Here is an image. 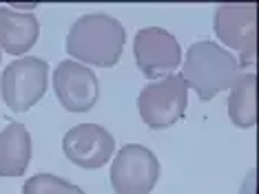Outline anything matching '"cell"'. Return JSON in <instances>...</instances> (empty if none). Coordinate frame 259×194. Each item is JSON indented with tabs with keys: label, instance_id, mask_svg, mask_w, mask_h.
<instances>
[{
	"label": "cell",
	"instance_id": "1",
	"mask_svg": "<svg viewBox=\"0 0 259 194\" xmlns=\"http://www.w3.org/2000/svg\"><path fill=\"white\" fill-rule=\"evenodd\" d=\"M126 31L109 14H87L73 22L67 33V53L84 67L113 69L122 57Z\"/></svg>",
	"mask_w": 259,
	"mask_h": 194
},
{
	"label": "cell",
	"instance_id": "2",
	"mask_svg": "<svg viewBox=\"0 0 259 194\" xmlns=\"http://www.w3.org/2000/svg\"><path fill=\"white\" fill-rule=\"evenodd\" d=\"M239 71L237 57L231 51L210 40H199L188 46L180 75L186 88L191 86L202 102H210L217 93L237 82Z\"/></svg>",
	"mask_w": 259,
	"mask_h": 194
},
{
	"label": "cell",
	"instance_id": "3",
	"mask_svg": "<svg viewBox=\"0 0 259 194\" xmlns=\"http://www.w3.org/2000/svg\"><path fill=\"white\" fill-rule=\"evenodd\" d=\"M49 86V64L42 57H20L3 71L0 95L14 113H27L45 97Z\"/></svg>",
	"mask_w": 259,
	"mask_h": 194
},
{
	"label": "cell",
	"instance_id": "4",
	"mask_svg": "<svg viewBox=\"0 0 259 194\" xmlns=\"http://www.w3.org/2000/svg\"><path fill=\"white\" fill-rule=\"evenodd\" d=\"M188 106V88L182 75L155 80L140 91L138 110L142 121L153 131H166L178 123L186 113Z\"/></svg>",
	"mask_w": 259,
	"mask_h": 194
},
{
	"label": "cell",
	"instance_id": "5",
	"mask_svg": "<svg viewBox=\"0 0 259 194\" xmlns=\"http://www.w3.org/2000/svg\"><path fill=\"white\" fill-rule=\"evenodd\" d=\"M109 176L115 194H151L160 179V161L146 146L126 144L117 150Z\"/></svg>",
	"mask_w": 259,
	"mask_h": 194
},
{
	"label": "cell",
	"instance_id": "6",
	"mask_svg": "<svg viewBox=\"0 0 259 194\" xmlns=\"http://www.w3.org/2000/svg\"><path fill=\"white\" fill-rule=\"evenodd\" d=\"M135 64L149 80H162L182 64V46L170 31L162 27H144L135 33Z\"/></svg>",
	"mask_w": 259,
	"mask_h": 194
},
{
	"label": "cell",
	"instance_id": "7",
	"mask_svg": "<svg viewBox=\"0 0 259 194\" xmlns=\"http://www.w3.org/2000/svg\"><path fill=\"white\" fill-rule=\"evenodd\" d=\"M257 7L255 5H220L213 16V29L226 46L239 51V69L255 62L257 42Z\"/></svg>",
	"mask_w": 259,
	"mask_h": 194
},
{
	"label": "cell",
	"instance_id": "8",
	"mask_svg": "<svg viewBox=\"0 0 259 194\" xmlns=\"http://www.w3.org/2000/svg\"><path fill=\"white\" fill-rule=\"evenodd\" d=\"M54 91L60 106L69 113H89L100 97L96 73L73 60H64L56 67Z\"/></svg>",
	"mask_w": 259,
	"mask_h": 194
},
{
	"label": "cell",
	"instance_id": "9",
	"mask_svg": "<svg viewBox=\"0 0 259 194\" xmlns=\"http://www.w3.org/2000/svg\"><path fill=\"white\" fill-rule=\"evenodd\" d=\"M62 152L73 166L98 170L113 157L115 139L100 123H80L62 137Z\"/></svg>",
	"mask_w": 259,
	"mask_h": 194
},
{
	"label": "cell",
	"instance_id": "10",
	"mask_svg": "<svg viewBox=\"0 0 259 194\" xmlns=\"http://www.w3.org/2000/svg\"><path fill=\"white\" fill-rule=\"evenodd\" d=\"M40 22L33 14L0 7V51L9 55H25L38 42Z\"/></svg>",
	"mask_w": 259,
	"mask_h": 194
},
{
	"label": "cell",
	"instance_id": "11",
	"mask_svg": "<svg viewBox=\"0 0 259 194\" xmlns=\"http://www.w3.org/2000/svg\"><path fill=\"white\" fill-rule=\"evenodd\" d=\"M33 155L31 135L25 123L11 121L0 133V176H22Z\"/></svg>",
	"mask_w": 259,
	"mask_h": 194
},
{
	"label": "cell",
	"instance_id": "12",
	"mask_svg": "<svg viewBox=\"0 0 259 194\" xmlns=\"http://www.w3.org/2000/svg\"><path fill=\"white\" fill-rule=\"evenodd\" d=\"M257 80L252 73L239 75L237 82L231 86L228 97V115L237 128H252L257 121V99H255Z\"/></svg>",
	"mask_w": 259,
	"mask_h": 194
},
{
	"label": "cell",
	"instance_id": "13",
	"mask_svg": "<svg viewBox=\"0 0 259 194\" xmlns=\"http://www.w3.org/2000/svg\"><path fill=\"white\" fill-rule=\"evenodd\" d=\"M22 192L25 194H84L80 185H73L71 181L62 179V176L56 174H33L31 179L25 181L22 185Z\"/></svg>",
	"mask_w": 259,
	"mask_h": 194
},
{
	"label": "cell",
	"instance_id": "14",
	"mask_svg": "<svg viewBox=\"0 0 259 194\" xmlns=\"http://www.w3.org/2000/svg\"><path fill=\"white\" fill-rule=\"evenodd\" d=\"M0 57H3V51H0Z\"/></svg>",
	"mask_w": 259,
	"mask_h": 194
}]
</instances>
